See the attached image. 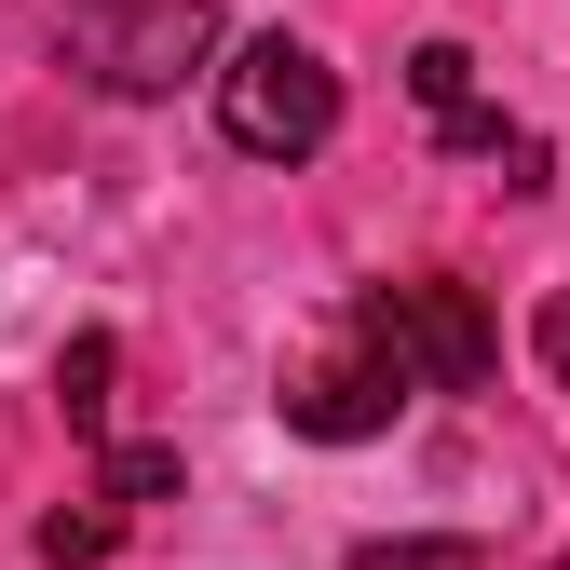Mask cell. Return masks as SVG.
I'll list each match as a JSON object with an SVG mask.
<instances>
[{"label": "cell", "mask_w": 570, "mask_h": 570, "mask_svg": "<svg viewBox=\"0 0 570 570\" xmlns=\"http://www.w3.org/2000/svg\"><path fill=\"white\" fill-rule=\"evenodd\" d=\"M353 570H489L475 543H353Z\"/></svg>", "instance_id": "8"}, {"label": "cell", "mask_w": 570, "mask_h": 570, "mask_svg": "<svg viewBox=\"0 0 570 570\" xmlns=\"http://www.w3.org/2000/svg\"><path fill=\"white\" fill-rule=\"evenodd\" d=\"M218 0H82L68 14V68H82L96 96H177V82H218Z\"/></svg>", "instance_id": "1"}, {"label": "cell", "mask_w": 570, "mask_h": 570, "mask_svg": "<svg viewBox=\"0 0 570 570\" xmlns=\"http://www.w3.org/2000/svg\"><path fill=\"white\" fill-rule=\"evenodd\" d=\"M109 381H122V340L109 326H82L55 353V407H68V435H96V449H109Z\"/></svg>", "instance_id": "5"}, {"label": "cell", "mask_w": 570, "mask_h": 570, "mask_svg": "<svg viewBox=\"0 0 570 570\" xmlns=\"http://www.w3.org/2000/svg\"><path fill=\"white\" fill-rule=\"evenodd\" d=\"M353 326L381 340V367H394L407 394H475L489 367H503V340H489L475 285H449V272H407V285H367V299H353Z\"/></svg>", "instance_id": "3"}, {"label": "cell", "mask_w": 570, "mask_h": 570, "mask_svg": "<svg viewBox=\"0 0 570 570\" xmlns=\"http://www.w3.org/2000/svg\"><path fill=\"white\" fill-rule=\"evenodd\" d=\"M530 353H543V381H557V394H570V285H557V299H543V313H530Z\"/></svg>", "instance_id": "9"}, {"label": "cell", "mask_w": 570, "mask_h": 570, "mask_svg": "<svg viewBox=\"0 0 570 570\" xmlns=\"http://www.w3.org/2000/svg\"><path fill=\"white\" fill-rule=\"evenodd\" d=\"M218 136H232L245 164H313L326 136H340V68L313 41H285V28L232 41L218 55Z\"/></svg>", "instance_id": "2"}, {"label": "cell", "mask_w": 570, "mask_h": 570, "mask_svg": "<svg viewBox=\"0 0 570 570\" xmlns=\"http://www.w3.org/2000/svg\"><path fill=\"white\" fill-rule=\"evenodd\" d=\"M394 407H407V381L381 367V340L367 326H326L313 353H299V367H285V421H299V435L313 449H353V435H394Z\"/></svg>", "instance_id": "4"}, {"label": "cell", "mask_w": 570, "mask_h": 570, "mask_svg": "<svg viewBox=\"0 0 570 570\" xmlns=\"http://www.w3.org/2000/svg\"><path fill=\"white\" fill-rule=\"evenodd\" d=\"M164 489H177V449H122V435L96 449V503H109V517H122V503H164Z\"/></svg>", "instance_id": "6"}, {"label": "cell", "mask_w": 570, "mask_h": 570, "mask_svg": "<svg viewBox=\"0 0 570 570\" xmlns=\"http://www.w3.org/2000/svg\"><path fill=\"white\" fill-rule=\"evenodd\" d=\"M109 543H122V517H109V503H82V517H41V570H96Z\"/></svg>", "instance_id": "7"}]
</instances>
